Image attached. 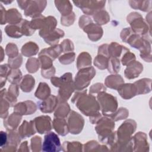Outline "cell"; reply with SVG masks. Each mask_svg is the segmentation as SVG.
Masks as SVG:
<instances>
[{
  "mask_svg": "<svg viewBox=\"0 0 152 152\" xmlns=\"http://www.w3.org/2000/svg\"><path fill=\"white\" fill-rule=\"evenodd\" d=\"M77 107L84 115L93 116L99 113L100 105L93 95L86 94V91L77 99Z\"/></svg>",
  "mask_w": 152,
  "mask_h": 152,
  "instance_id": "obj_1",
  "label": "cell"
},
{
  "mask_svg": "<svg viewBox=\"0 0 152 152\" xmlns=\"http://www.w3.org/2000/svg\"><path fill=\"white\" fill-rule=\"evenodd\" d=\"M100 103V107L102 113L106 115H111L116 110L118 103L115 97L103 91H101L97 96Z\"/></svg>",
  "mask_w": 152,
  "mask_h": 152,
  "instance_id": "obj_2",
  "label": "cell"
},
{
  "mask_svg": "<svg viewBox=\"0 0 152 152\" xmlns=\"http://www.w3.org/2000/svg\"><path fill=\"white\" fill-rule=\"evenodd\" d=\"M96 74V71L93 67H87L81 69L77 74L74 82L75 88L81 90L87 87L90 80Z\"/></svg>",
  "mask_w": 152,
  "mask_h": 152,
  "instance_id": "obj_3",
  "label": "cell"
},
{
  "mask_svg": "<svg viewBox=\"0 0 152 152\" xmlns=\"http://www.w3.org/2000/svg\"><path fill=\"white\" fill-rule=\"evenodd\" d=\"M98 121V125L96 127V130L97 134L99 135V139L100 141H103L104 138L106 142H107L109 138L113 132L112 130L115 127V123L112 119L103 118Z\"/></svg>",
  "mask_w": 152,
  "mask_h": 152,
  "instance_id": "obj_4",
  "label": "cell"
},
{
  "mask_svg": "<svg viewBox=\"0 0 152 152\" xmlns=\"http://www.w3.org/2000/svg\"><path fill=\"white\" fill-rule=\"evenodd\" d=\"M73 2L86 14L93 15L104 7L106 2L103 1H77Z\"/></svg>",
  "mask_w": 152,
  "mask_h": 152,
  "instance_id": "obj_5",
  "label": "cell"
},
{
  "mask_svg": "<svg viewBox=\"0 0 152 152\" xmlns=\"http://www.w3.org/2000/svg\"><path fill=\"white\" fill-rule=\"evenodd\" d=\"M135 123L132 120L126 121L124 122L118 130L116 135L120 142L126 143L130 140H129V136L135 129Z\"/></svg>",
  "mask_w": 152,
  "mask_h": 152,
  "instance_id": "obj_6",
  "label": "cell"
},
{
  "mask_svg": "<svg viewBox=\"0 0 152 152\" xmlns=\"http://www.w3.org/2000/svg\"><path fill=\"white\" fill-rule=\"evenodd\" d=\"M60 140L54 132H49L44 137L42 150L44 151H59L61 150Z\"/></svg>",
  "mask_w": 152,
  "mask_h": 152,
  "instance_id": "obj_7",
  "label": "cell"
},
{
  "mask_svg": "<svg viewBox=\"0 0 152 152\" xmlns=\"http://www.w3.org/2000/svg\"><path fill=\"white\" fill-rule=\"evenodd\" d=\"M84 119L81 116L74 111H71L68 119V130L74 134H79L84 126Z\"/></svg>",
  "mask_w": 152,
  "mask_h": 152,
  "instance_id": "obj_8",
  "label": "cell"
},
{
  "mask_svg": "<svg viewBox=\"0 0 152 152\" xmlns=\"http://www.w3.org/2000/svg\"><path fill=\"white\" fill-rule=\"evenodd\" d=\"M46 3L47 2L45 1H30L29 4L24 11L25 15L35 17L40 15L46 7Z\"/></svg>",
  "mask_w": 152,
  "mask_h": 152,
  "instance_id": "obj_9",
  "label": "cell"
},
{
  "mask_svg": "<svg viewBox=\"0 0 152 152\" xmlns=\"http://www.w3.org/2000/svg\"><path fill=\"white\" fill-rule=\"evenodd\" d=\"M35 127L40 134H44L52 129L51 119L48 116H42L34 120Z\"/></svg>",
  "mask_w": 152,
  "mask_h": 152,
  "instance_id": "obj_10",
  "label": "cell"
},
{
  "mask_svg": "<svg viewBox=\"0 0 152 152\" xmlns=\"http://www.w3.org/2000/svg\"><path fill=\"white\" fill-rule=\"evenodd\" d=\"M8 138L6 145L1 148L0 151H15V148H17L18 144L20 142V135L17 134L14 130H8Z\"/></svg>",
  "mask_w": 152,
  "mask_h": 152,
  "instance_id": "obj_11",
  "label": "cell"
},
{
  "mask_svg": "<svg viewBox=\"0 0 152 152\" xmlns=\"http://www.w3.org/2000/svg\"><path fill=\"white\" fill-rule=\"evenodd\" d=\"M36 110V106L34 103L31 101H26L21 102L14 106V112L22 115H31L34 113Z\"/></svg>",
  "mask_w": 152,
  "mask_h": 152,
  "instance_id": "obj_12",
  "label": "cell"
},
{
  "mask_svg": "<svg viewBox=\"0 0 152 152\" xmlns=\"http://www.w3.org/2000/svg\"><path fill=\"white\" fill-rule=\"evenodd\" d=\"M85 32L87 33L89 39L93 41L99 40L103 34V30L101 27L97 24L90 23L83 28Z\"/></svg>",
  "mask_w": 152,
  "mask_h": 152,
  "instance_id": "obj_13",
  "label": "cell"
},
{
  "mask_svg": "<svg viewBox=\"0 0 152 152\" xmlns=\"http://www.w3.org/2000/svg\"><path fill=\"white\" fill-rule=\"evenodd\" d=\"M58 104V98L53 95L49 96L43 101L39 103L40 110L44 113H49L53 111Z\"/></svg>",
  "mask_w": 152,
  "mask_h": 152,
  "instance_id": "obj_14",
  "label": "cell"
},
{
  "mask_svg": "<svg viewBox=\"0 0 152 152\" xmlns=\"http://www.w3.org/2000/svg\"><path fill=\"white\" fill-rule=\"evenodd\" d=\"M35 129H36L34 121H31L30 122L24 121L18 129V134L20 137L23 138L34 134L36 132Z\"/></svg>",
  "mask_w": 152,
  "mask_h": 152,
  "instance_id": "obj_15",
  "label": "cell"
},
{
  "mask_svg": "<svg viewBox=\"0 0 152 152\" xmlns=\"http://www.w3.org/2000/svg\"><path fill=\"white\" fill-rule=\"evenodd\" d=\"M21 119L20 115L14 112L4 119V125L7 130H14Z\"/></svg>",
  "mask_w": 152,
  "mask_h": 152,
  "instance_id": "obj_16",
  "label": "cell"
},
{
  "mask_svg": "<svg viewBox=\"0 0 152 152\" xmlns=\"http://www.w3.org/2000/svg\"><path fill=\"white\" fill-rule=\"evenodd\" d=\"M142 66L138 62H132L129 64L125 71V75L127 78L132 79L137 77L141 72Z\"/></svg>",
  "mask_w": 152,
  "mask_h": 152,
  "instance_id": "obj_17",
  "label": "cell"
},
{
  "mask_svg": "<svg viewBox=\"0 0 152 152\" xmlns=\"http://www.w3.org/2000/svg\"><path fill=\"white\" fill-rule=\"evenodd\" d=\"M75 88L74 83L71 81L63 84L59 90L58 97L62 102L67 100L71 96Z\"/></svg>",
  "mask_w": 152,
  "mask_h": 152,
  "instance_id": "obj_18",
  "label": "cell"
},
{
  "mask_svg": "<svg viewBox=\"0 0 152 152\" xmlns=\"http://www.w3.org/2000/svg\"><path fill=\"white\" fill-rule=\"evenodd\" d=\"M56 24L57 21L53 17L49 16L48 17H46L43 28L39 31L40 36L44 38L48 34L55 30Z\"/></svg>",
  "mask_w": 152,
  "mask_h": 152,
  "instance_id": "obj_19",
  "label": "cell"
},
{
  "mask_svg": "<svg viewBox=\"0 0 152 152\" xmlns=\"http://www.w3.org/2000/svg\"><path fill=\"white\" fill-rule=\"evenodd\" d=\"M118 93L123 98L127 99L134 97L137 94L134 84H122L118 88Z\"/></svg>",
  "mask_w": 152,
  "mask_h": 152,
  "instance_id": "obj_20",
  "label": "cell"
},
{
  "mask_svg": "<svg viewBox=\"0 0 152 152\" xmlns=\"http://www.w3.org/2000/svg\"><path fill=\"white\" fill-rule=\"evenodd\" d=\"M22 21L21 14L15 8H11L7 11L6 22L10 25L19 24Z\"/></svg>",
  "mask_w": 152,
  "mask_h": 152,
  "instance_id": "obj_21",
  "label": "cell"
},
{
  "mask_svg": "<svg viewBox=\"0 0 152 152\" xmlns=\"http://www.w3.org/2000/svg\"><path fill=\"white\" fill-rule=\"evenodd\" d=\"M53 128L61 135H65L68 134V127L64 118L56 117L53 122Z\"/></svg>",
  "mask_w": 152,
  "mask_h": 152,
  "instance_id": "obj_22",
  "label": "cell"
},
{
  "mask_svg": "<svg viewBox=\"0 0 152 152\" xmlns=\"http://www.w3.org/2000/svg\"><path fill=\"white\" fill-rule=\"evenodd\" d=\"M64 36V32L60 29L56 28L52 32L48 34L46 36H45L43 39L47 43L54 46L56 45V43H58L60 37H63Z\"/></svg>",
  "mask_w": 152,
  "mask_h": 152,
  "instance_id": "obj_23",
  "label": "cell"
},
{
  "mask_svg": "<svg viewBox=\"0 0 152 152\" xmlns=\"http://www.w3.org/2000/svg\"><path fill=\"white\" fill-rule=\"evenodd\" d=\"M124 83L122 78L119 75H109L105 80L106 85L111 88L117 89Z\"/></svg>",
  "mask_w": 152,
  "mask_h": 152,
  "instance_id": "obj_24",
  "label": "cell"
},
{
  "mask_svg": "<svg viewBox=\"0 0 152 152\" xmlns=\"http://www.w3.org/2000/svg\"><path fill=\"white\" fill-rule=\"evenodd\" d=\"M62 52V50L61 45H56L52 46V47L48 49H44L42 50L41 52L39 53V55H46L50 57L52 60H53L55 58H56Z\"/></svg>",
  "mask_w": 152,
  "mask_h": 152,
  "instance_id": "obj_25",
  "label": "cell"
},
{
  "mask_svg": "<svg viewBox=\"0 0 152 152\" xmlns=\"http://www.w3.org/2000/svg\"><path fill=\"white\" fill-rule=\"evenodd\" d=\"M56 8L61 13L62 16H66L72 12V5L68 1H55Z\"/></svg>",
  "mask_w": 152,
  "mask_h": 152,
  "instance_id": "obj_26",
  "label": "cell"
},
{
  "mask_svg": "<svg viewBox=\"0 0 152 152\" xmlns=\"http://www.w3.org/2000/svg\"><path fill=\"white\" fill-rule=\"evenodd\" d=\"M39 50L38 46L34 42H27L23 46L21 53L26 56H31L37 54Z\"/></svg>",
  "mask_w": 152,
  "mask_h": 152,
  "instance_id": "obj_27",
  "label": "cell"
},
{
  "mask_svg": "<svg viewBox=\"0 0 152 152\" xmlns=\"http://www.w3.org/2000/svg\"><path fill=\"white\" fill-rule=\"evenodd\" d=\"M50 90L45 83H40L35 93V96L40 99L45 100L50 96Z\"/></svg>",
  "mask_w": 152,
  "mask_h": 152,
  "instance_id": "obj_28",
  "label": "cell"
},
{
  "mask_svg": "<svg viewBox=\"0 0 152 152\" xmlns=\"http://www.w3.org/2000/svg\"><path fill=\"white\" fill-rule=\"evenodd\" d=\"M91 56L87 52H83L78 56L77 59V68H85L91 65Z\"/></svg>",
  "mask_w": 152,
  "mask_h": 152,
  "instance_id": "obj_29",
  "label": "cell"
},
{
  "mask_svg": "<svg viewBox=\"0 0 152 152\" xmlns=\"http://www.w3.org/2000/svg\"><path fill=\"white\" fill-rule=\"evenodd\" d=\"M34 78L30 75H26L20 83V87L23 91H31L34 86Z\"/></svg>",
  "mask_w": 152,
  "mask_h": 152,
  "instance_id": "obj_30",
  "label": "cell"
},
{
  "mask_svg": "<svg viewBox=\"0 0 152 152\" xmlns=\"http://www.w3.org/2000/svg\"><path fill=\"white\" fill-rule=\"evenodd\" d=\"M5 31L8 36L13 38H19L23 35L20 24L16 25L10 24L7 26L5 28Z\"/></svg>",
  "mask_w": 152,
  "mask_h": 152,
  "instance_id": "obj_31",
  "label": "cell"
},
{
  "mask_svg": "<svg viewBox=\"0 0 152 152\" xmlns=\"http://www.w3.org/2000/svg\"><path fill=\"white\" fill-rule=\"evenodd\" d=\"M93 18L94 21L97 23V24H105L109 20L110 17L108 13L104 10H100L96 12L93 15Z\"/></svg>",
  "mask_w": 152,
  "mask_h": 152,
  "instance_id": "obj_32",
  "label": "cell"
},
{
  "mask_svg": "<svg viewBox=\"0 0 152 152\" xmlns=\"http://www.w3.org/2000/svg\"><path fill=\"white\" fill-rule=\"evenodd\" d=\"M108 53L109 56L112 58H117L120 56L123 50L125 47H123L116 43L112 42L109 46H108Z\"/></svg>",
  "mask_w": 152,
  "mask_h": 152,
  "instance_id": "obj_33",
  "label": "cell"
},
{
  "mask_svg": "<svg viewBox=\"0 0 152 152\" xmlns=\"http://www.w3.org/2000/svg\"><path fill=\"white\" fill-rule=\"evenodd\" d=\"M72 81V74L66 73L60 78L52 77L51 78V83L55 87H61L65 83Z\"/></svg>",
  "mask_w": 152,
  "mask_h": 152,
  "instance_id": "obj_34",
  "label": "cell"
},
{
  "mask_svg": "<svg viewBox=\"0 0 152 152\" xmlns=\"http://www.w3.org/2000/svg\"><path fill=\"white\" fill-rule=\"evenodd\" d=\"M69 112V106L68 103L62 102L57 107L55 112V116L59 118H65Z\"/></svg>",
  "mask_w": 152,
  "mask_h": 152,
  "instance_id": "obj_35",
  "label": "cell"
},
{
  "mask_svg": "<svg viewBox=\"0 0 152 152\" xmlns=\"http://www.w3.org/2000/svg\"><path fill=\"white\" fill-rule=\"evenodd\" d=\"M0 70V80H1V88L6 83V80L8 76L11 72V69L8 64H3L1 65Z\"/></svg>",
  "mask_w": 152,
  "mask_h": 152,
  "instance_id": "obj_36",
  "label": "cell"
},
{
  "mask_svg": "<svg viewBox=\"0 0 152 152\" xmlns=\"http://www.w3.org/2000/svg\"><path fill=\"white\" fill-rule=\"evenodd\" d=\"M21 72L20 70L17 69H13L10 72L7 80L10 83L12 84H17L20 83L21 78Z\"/></svg>",
  "mask_w": 152,
  "mask_h": 152,
  "instance_id": "obj_37",
  "label": "cell"
},
{
  "mask_svg": "<svg viewBox=\"0 0 152 152\" xmlns=\"http://www.w3.org/2000/svg\"><path fill=\"white\" fill-rule=\"evenodd\" d=\"M20 26L23 35L24 34L26 36H31L34 33L35 31V30L33 29L31 26L30 22L26 20H22V21L20 23Z\"/></svg>",
  "mask_w": 152,
  "mask_h": 152,
  "instance_id": "obj_38",
  "label": "cell"
},
{
  "mask_svg": "<svg viewBox=\"0 0 152 152\" xmlns=\"http://www.w3.org/2000/svg\"><path fill=\"white\" fill-rule=\"evenodd\" d=\"M108 62H109V59L107 56H105L102 55H99L94 59V64L98 68L101 69H104L107 68Z\"/></svg>",
  "mask_w": 152,
  "mask_h": 152,
  "instance_id": "obj_39",
  "label": "cell"
},
{
  "mask_svg": "<svg viewBox=\"0 0 152 152\" xmlns=\"http://www.w3.org/2000/svg\"><path fill=\"white\" fill-rule=\"evenodd\" d=\"M39 60L36 58H30L27 60L26 64V68L28 72L33 73L36 72L39 67Z\"/></svg>",
  "mask_w": 152,
  "mask_h": 152,
  "instance_id": "obj_40",
  "label": "cell"
},
{
  "mask_svg": "<svg viewBox=\"0 0 152 152\" xmlns=\"http://www.w3.org/2000/svg\"><path fill=\"white\" fill-rule=\"evenodd\" d=\"M108 69L110 72L116 73L120 69L119 61L117 58H112L108 62Z\"/></svg>",
  "mask_w": 152,
  "mask_h": 152,
  "instance_id": "obj_41",
  "label": "cell"
},
{
  "mask_svg": "<svg viewBox=\"0 0 152 152\" xmlns=\"http://www.w3.org/2000/svg\"><path fill=\"white\" fill-rule=\"evenodd\" d=\"M5 52L9 56V58H14L18 55V49L16 45L12 43H10L7 45L5 48Z\"/></svg>",
  "mask_w": 152,
  "mask_h": 152,
  "instance_id": "obj_42",
  "label": "cell"
},
{
  "mask_svg": "<svg viewBox=\"0 0 152 152\" xmlns=\"http://www.w3.org/2000/svg\"><path fill=\"white\" fill-rule=\"evenodd\" d=\"M75 59V53L73 52H68L64 54L59 58V61L62 64H69L72 63Z\"/></svg>",
  "mask_w": 152,
  "mask_h": 152,
  "instance_id": "obj_43",
  "label": "cell"
},
{
  "mask_svg": "<svg viewBox=\"0 0 152 152\" xmlns=\"http://www.w3.org/2000/svg\"><path fill=\"white\" fill-rule=\"evenodd\" d=\"M22 64V58L20 55H18L17 56L8 58V65L11 68L17 69L19 68Z\"/></svg>",
  "mask_w": 152,
  "mask_h": 152,
  "instance_id": "obj_44",
  "label": "cell"
},
{
  "mask_svg": "<svg viewBox=\"0 0 152 152\" xmlns=\"http://www.w3.org/2000/svg\"><path fill=\"white\" fill-rule=\"evenodd\" d=\"M10 107L8 102L3 98L1 97V110L0 114L1 118H5L8 116V109Z\"/></svg>",
  "mask_w": 152,
  "mask_h": 152,
  "instance_id": "obj_45",
  "label": "cell"
},
{
  "mask_svg": "<svg viewBox=\"0 0 152 152\" xmlns=\"http://www.w3.org/2000/svg\"><path fill=\"white\" fill-rule=\"evenodd\" d=\"M128 115V110L125 108H120L118 112L113 113L112 115H110V116L112 118L113 120L115 121H118L121 119H123L124 118H126Z\"/></svg>",
  "mask_w": 152,
  "mask_h": 152,
  "instance_id": "obj_46",
  "label": "cell"
},
{
  "mask_svg": "<svg viewBox=\"0 0 152 152\" xmlns=\"http://www.w3.org/2000/svg\"><path fill=\"white\" fill-rule=\"evenodd\" d=\"M75 20V14L74 12H71L70 14L61 17V24L65 26H69L73 24Z\"/></svg>",
  "mask_w": 152,
  "mask_h": 152,
  "instance_id": "obj_47",
  "label": "cell"
},
{
  "mask_svg": "<svg viewBox=\"0 0 152 152\" xmlns=\"http://www.w3.org/2000/svg\"><path fill=\"white\" fill-rule=\"evenodd\" d=\"M135 59V56L134 54L129 52L128 51L126 52L122 58V63L123 65H126L131 63Z\"/></svg>",
  "mask_w": 152,
  "mask_h": 152,
  "instance_id": "obj_48",
  "label": "cell"
},
{
  "mask_svg": "<svg viewBox=\"0 0 152 152\" xmlns=\"http://www.w3.org/2000/svg\"><path fill=\"white\" fill-rule=\"evenodd\" d=\"M31 147L33 151H40L41 147V138L36 136L31 140Z\"/></svg>",
  "mask_w": 152,
  "mask_h": 152,
  "instance_id": "obj_49",
  "label": "cell"
},
{
  "mask_svg": "<svg viewBox=\"0 0 152 152\" xmlns=\"http://www.w3.org/2000/svg\"><path fill=\"white\" fill-rule=\"evenodd\" d=\"M61 46L62 48V52H68L74 50V45L72 44V42L68 39L64 40L61 43Z\"/></svg>",
  "mask_w": 152,
  "mask_h": 152,
  "instance_id": "obj_50",
  "label": "cell"
},
{
  "mask_svg": "<svg viewBox=\"0 0 152 152\" xmlns=\"http://www.w3.org/2000/svg\"><path fill=\"white\" fill-rule=\"evenodd\" d=\"M42 77L46 78H49L53 76V75L55 73V69L53 66H52L51 68L47 69H42Z\"/></svg>",
  "mask_w": 152,
  "mask_h": 152,
  "instance_id": "obj_51",
  "label": "cell"
},
{
  "mask_svg": "<svg viewBox=\"0 0 152 152\" xmlns=\"http://www.w3.org/2000/svg\"><path fill=\"white\" fill-rule=\"evenodd\" d=\"M103 90H106V88L104 87L102 84L101 83H97L96 84L93 85V86L90 88V93H96L97 91H103Z\"/></svg>",
  "mask_w": 152,
  "mask_h": 152,
  "instance_id": "obj_52",
  "label": "cell"
},
{
  "mask_svg": "<svg viewBox=\"0 0 152 152\" xmlns=\"http://www.w3.org/2000/svg\"><path fill=\"white\" fill-rule=\"evenodd\" d=\"M92 23L91 22V20L90 18H89L87 16H86V15H83L81 17H80V20H79V26L81 28H83V27H84L85 26V23L86 24V26H87L88 24H89L90 23ZM85 26V27H86Z\"/></svg>",
  "mask_w": 152,
  "mask_h": 152,
  "instance_id": "obj_53",
  "label": "cell"
},
{
  "mask_svg": "<svg viewBox=\"0 0 152 152\" xmlns=\"http://www.w3.org/2000/svg\"><path fill=\"white\" fill-rule=\"evenodd\" d=\"M8 134L7 132L4 131H1L0 133V142H1V148L4 147L7 142Z\"/></svg>",
  "mask_w": 152,
  "mask_h": 152,
  "instance_id": "obj_54",
  "label": "cell"
},
{
  "mask_svg": "<svg viewBox=\"0 0 152 152\" xmlns=\"http://www.w3.org/2000/svg\"><path fill=\"white\" fill-rule=\"evenodd\" d=\"M6 13L7 11L4 8L2 5H1V24L3 25L5 24L6 22Z\"/></svg>",
  "mask_w": 152,
  "mask_h": 152,
  "instance_id": "obj_55",
  "label": "cell"
},
{
  "mask_svg": "<svg viewBox=\"0 0 152 152\" xmlns=\"http://www.w3.org/2000/svg\"><path fill=\"white\" fill-rule=\"evenodd\" d=\"M30 1H17L18 6L23 10H26L29 4Z\"/></svg>",
  "mask_w": 152,
  "mask_h": 152,
  "instance_id": "obj_56",
  "label": "cell"
},
{
  "mask_svg": "<svg viewBox=\"0 0 152 152\" xmlns=\"http://www.w3.org/2000/svg\"><path fill=\"white\" fill-rule=\"evenodd\" d=\"M1 62H2V61H3V59H4V49H3V48H2V46H1Z\"/></svg>",
  "mask_w": 152,
  "mask_h": 152,
  "instance_id": "obj_57",
  "label": "cell"
},
{
  "mask_svg": "<svg viewBox=\"0 0 152 152\" xmlns=\"http://www.w3.org/2000/svg\"><path fill=\"white\" fill-rule=\"evenodd\" d=\"M2 3H4V4H10V3H11L12 1H1Z\"/></svg>",
  "mask_w": 152,
  "mask_h": 152,
  "instance_id": "obj_58",
  "label": "cell"
}]
</instances>
